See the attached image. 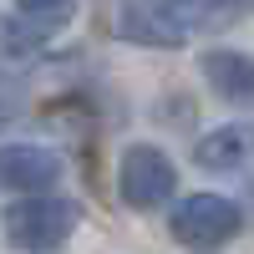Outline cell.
Here are the masks:
<instances>
[{"label": "cell", "mask_w": 254, "mask_h": 254, "mask_svg": "<svg viewBox=\"0 0 254 254\" xmlns=\"http://www.w3.org/2000/svg\"><path fill=\"white\" fill-rule=\"evenodd\" d=\"M203 81H208L214 97L229 102V107H244V112L254 107V56L229 51V46L203 51Z\"/></svg>", "instance_id": "6"}, {"label": "cell", "mask_w": 254, "mask_h": 254, "mask_svg": "<svg viewBox=\"0 0 254 254\" xmlns=\"http://www.w3.org/2000/svg\"><path fill=\"white\" fill-rule=\"evenodd\" d=\"M20 107H26V81H20L15 71L0 66V127L15 122V117H20Z\"/></svg>", "instance_id": "10"}, {"label": "cell", "mask_w": 254, "mask_h": 254, "mask_svg": "<svg viewBox=\"0 0 254 254\" xmlns=\"http://www.w3.org/2000/svg\"><path fill=\"white\" fill-rule=\"evenodd\" d=\"M244 229L239 203H229L224 193H188L173 208V239L188 249H219Z\"/></svg>", "instance_id": "3"}, {"label": "cell", "mask_w": 254, "mask_h": 254, "mask_svg": "<svg viewBox=\"0 0 254 254\" xmlns=\"http://www.w3.org/2000/svg\"><path fill=\"white\" fill-rule=\"evenodd\" d=\"M81 224V208L61 193H46V198H20L5 208V239L20 249V254H56L76 234Z\"/></svg>", "instance_id": "1"}, {"label": "cell", "mask_w": 254, "mask_h": 254, "mask_svg": "<svg viewBox=\"0 0 254 254\" xmlns=\"http://www.w3.org/2000/svg\"><path fill=\"white\" fill-rule=\"evenodd\" d=\"M61 153L41 142H0V188L26 198H46L51 188L61 183Z\"/></svg>", "instance_id": "4"}, {"label": "cell", "mask_w": 254, "mask_h": 254, "mask_svg": "<svg viewBox=\"0 0 254 254\" xmlns=\"http://www.w3.org/2000/svg\"><path fill=\"white\" fill-rule=\"evenodd\" d=\"M254 153V127L249 122H224L214 127V132H203L198 147H193V163L203 168V173H234V168H244Z\"/></svg>", "instance_id": "7"}, {"label": "cell", "mask_w": 254, "mask_h": 254, "mask_svg": "<svg viewBox=\"0 0 254 254\" xmlns=\"http://www.w3.org/2000/svg\"><path fill=\"white\" fill-rule=\"evenodd\" d=\"M117 193H122V203H132V208H163L168 198L178 193L173 158H168L163 147H153V142H132L117 158Z\"/></svg>", "instance_id": "2"}, {"label": "cell", "mask_w": 254, "mask_h": 254, "mask_svg": "<svg viewBox=\"0 0 254 254\" xmlns=\"http://www.w3.org/2000/svg\"><path fill=\"white\" fill-rule=\"evenodd\" d=\"M71 10H76V0H15V15L26 20V26H36L46 41L71 20Z\"/></svg>", "instance_id": "9"}, {"label": "cell", "mask_w": 254, "mask_h": 254, "mask_svg": "<svg viewBox=\"0 0 254 254\" xmlns=\"http://www.w3.org/2000/svg\"><path fill=\"white\" fill-rule=\"evenodd\" d=\"M168 10L183 31H224L244 10V0H168Z\"/></svg>", "instance_id": "8"}, {"label": "cell", "mask_w": 254, "mask_h": 254, "mask_svg": "<svg viewBox=\"0 0 254 254\" xmlns=\"http://www.w3.org/2000/svg\"><path fill=\"white\" fill-rule=\"evenodd\" d=\"M117 36L132 46H153V51H178L188 31L173 20L168 0H122L117 5Z\"/></svg>", "instance_id": "5"}]
</instances>
